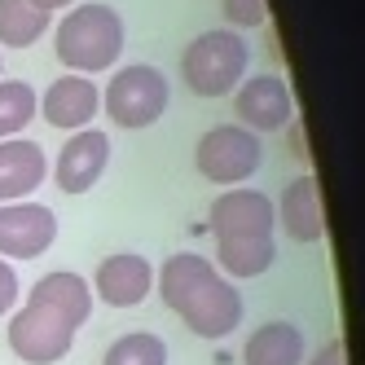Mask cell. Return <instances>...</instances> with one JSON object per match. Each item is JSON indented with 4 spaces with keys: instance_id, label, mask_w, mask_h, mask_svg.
Listing matches in <instances>:
<instances>
[{
    "instance_id": "1",
    "label": "cell",
    "mask_w": 365,
    "mask_h": 365,
    "mask_svg": "<svg viewBox=\"0 0 365 365\" xmlns=\"http://www.w3.org/2000/svg\"><path fill=\"white\" fill-rule=\"evenodd\" d=\"M159 299L198 339H225L242 326V295L212 259L198 251H176L159 269Z\"/></svg>"
},
{
    "instance_id": "2",
    "label": "cell",
    "mask_w": 365,
    "mask_h": 365,
    "mask_svg": "<svg viewBox=\"0 0 365 365\" xmlns=\"http://www.w3.org/2000/svg\"><path fill=\"white\" fill-rule=\"evenodd\" d=\"M123 40H128L123 18L110 5H71L53 31L58 62L71 75H88V80L123 58Z\"/></svg>"
},
{
    "instance_id": "3",
    "label": "cell",
    "mask_w": 365,
    "mask_h": 365,
    "mask_svg": "<svg viewBox=\"0 0 365 365\" xmlns=\"http://www.w3.org/2000/svg\"><path fill=\"white\" fill-rule=\"evenodd\" d=\"M247 40L238 31H202L185 44V53H180V75H185V84L194 97L202 101H220L229 97L247 80Z\"/></svg>"
},
{
    "instance_id": "4",
    "label": "cell",
    "mask_w": 365,
    "mask_h": 365,
    "mask_svg": "<svg viewBox=\"0 0 365 365\" xmlns=\"http://www.w3.org/2000/svg\"><path fill=\"white\" fill-rule=\"evenodd\" d=\"M194 168L202 180L220 190H238L264 168V137L247 133L242 123H216L194 145Z\"/></svg>"
},
{
    "instance_id": "5",
    "label": "cell",
    "mask_w": 365,
    "mask_h": 365,
    "mask_svg": "<svg viewBox=\"0 0 365 365\" xmlns=\"http://www.w3.org/2000/svg\"><path fill=\"white\" fill-rule=\"evenodd\" d=\"M172 101L168 75L159 66H123L110 75V84L101 88V110L110 115V123L119 128H150L159 123Z\"/></svg>"
},
{
    "instance_id": "6",
    "label": "cell",
    "mask_w": 365,
    "mask_h": 365,
    "mask_svg": "<svg viewBox=\"0 0 365 365\" xmlns=\"http://www.w3.org/2000/svg\"><path fill=\"white\" fill-rule=\"evenodd\" d=\"M9 348L27 365H58L75 348V326L36 304H22L9 317Z\"/></svg>"
},
{
    "instance_id": "7",
    "label": "cell",
    "mask_w": 365,
    "mask_h": 365,
    "mask_svg": "<svg viewBox=\"0 0 365 365\" xmlns=\"http://www.w3.org/2000/svg\"><path fill=\"white\" fill-rule=\"evenodd\" d=\"M53 242H58L53 207L36 198L0 207V259H40Z\"/></svg>"
},
{
    "instance_id": "8",
    "label": "cell",
    "mask_w": 365,
    "mask_h": 365,
    "mask_svg": "<svg viewBox=\"0 0 365 365\" xmlns=\"http://www.w3.org/2000/svg\"><path fill=\"white\" fill-rule=\"evenodd\" d=\"M273 225H277V212H273V198L259 194V190H225L212 212H207V229L212 238L225 242V238H273Z\"/></svg>"
},
{
    "instance_id": "9",
    "label": "cell",
    "mask_w": 365,
    "mask_h": 365,
    "mask_svg": "<svg viewBox=\"0 0 365 365\" xmlns=\"http://www.w3.org/2000/svg\"><path fill=\"white\" fill-rule=\"evenodd\" d=\"M233 115L255 137L282 133L295 115V97H291L282 75H251V80H242L233 88Z\"/></svg>"
},
{
    "instance_id": "10",
    "label": "cell",
    "mask_w": 365,
    "mask_h": 365,
    "mask_svg": "<svg viewBox=\"0 0 365 365\" xmlns=\"http://www.w3.org/2000/svg\"><path fill=\"white\" fill-rule=\"evenodd\" d=\"M101 110V88L88 80V75H58L53 84L44 88V97L36 101V115H44L48 128H62V133H80V128H93Z\"/></svg>"
},
{
    "instance_id": "11",
    "label": "cell",
    "mask_w": 365,
    "mask_h": 365,
    "mask_svg": "<svg viewBox=\"0 0 365 365\" xmlns=\"http://www.w3.org/2000/svg\"><path fill=\"white\" fill-rule=\"evenodd\" d=\"M154 291V264L137 251H115L93 273V295L110 308H137Z\"/></svg>"
},
{
    "instance_id": "12",
    "label": "cell",
    "mask_w": 365,
    "mask_h": 365,
    "mask_svg": "<svg viewBox=\"0 0 365 365\" xmlns=\"http://www.w3.org/2000/svg\"><path fill=\"white\" fill-rule=\"evenodd\" d=\"M273 212H277V225L282 233L291 242L299 247H312V242H322L326 238V202H322V180L304 172L295 176L291 185L282 190V202H273Z\"/></svg>"
},
{
    "instance_id": "13",
    "label": "cell",
    "mask_w": 365,
    "mask_h": 365,
    "mask_svg": "<svg viewBox=\"0 0 365 365\" xmlns=\"http://www.w3.org/2000/svg\"><path fill=\"white\" fill-rule=\"evenodd\" d=\"M106 163H110V137L97 128H80L75 137H66L53 163V180L62 194H88L106 172Z\"/></svg>"
},
{
    "instance_id": "14",
    "label": "cell",
    "mask_w": 365,
    "mask_h": 365,
    "mask_svg": "<svg viewBox=\"0 0 365 365\" xmlns=\"http://www.w3.org/2000/svg\"><path fill=\"white\" fill-rule=\"evenodd\" d=\"M48 176V154L40 141L27 137H5L0 141V202H22L31 198Z\"/></svg>"
},
{
    "instance_id": "15",
    "label": "cell",
    "mask_w": 365,
    "mask_h": 365,
    "mask_svg": "<svg viewBox=\"0 0 365 365\" xmlns=\"http://www.w3.org/2000/svg\"><path fill=\"white\" fill-rule=\"evenodd\" d=\"M27 304L58 312V317H66L75 330L88 326V317H93V291H88V282H84L80 273H71V269L44 273L31 291H27Z\"/></svg>"
},
{
    "instance_id": "16",
    "label": "cell",
    "mask_w": 365,
    "mask_h": 365,
    "mask_svg": "<svg viewBox=\"0 0 365 365\" xmlns=\"http://www.w3.org/2000/svg\"><path fill=\"white\" fill-rule=\"evenodd\" d=\"M304 330L295 322H264L242 348V365H304Z\"/></svg>"
},
{
    "instance_id": "17",
    "label": "cell",
    "mask_w": 365,
    "mask_h": 365,
    "mask_svg": "<svg viewBox=\"0 0 365 365\" xmlns=\"http://www.w3.org/2000/svg\"><path fill=\"white\" fill-rule=\"evenodd\" d=\"M277 259L273 238H225L216 242V269L225 277H259Z\"/></svg>"
},
{
    "instance_id": "18",
    "label": "cell",
    "mask_w": 365,
    "mask_h": 365,
    "mask_svg": "<svg viewBox=\"0 0 365 365\" xmlns=\"http://www.w3.org/2000/svg\"><path fill=\"white\" fill-rule=\"evenodd\" d=\"M48 31V14L31 0H0V48H31Z\"/></svg>"
},
{
    "instance_id": "19",
    "label": "cell",
    "mask_w": 365,
    "mask_h": 365,
    "mask_svg": "<svg viewBox=\"0 0 365 365\" xmlns=\"http://www.w3.org/2000/svg\"><path fill=\"white\" fill-rule=\"evenodd\" d=\"M101 365H168V344L150 330L119 334L106 348V356H101Z\"/></svg>"
},
{
    "instance_id": "20",
    "label": "cell",
    "mask_w": 365,
    "mask_h": 365,
    "mask_svg": "<svg viewBox=\"0 0 365 365\" xmlns=\"http://www.w3.org/2000/svg\"><path fill=\"white\" fill-rule=\"evenodd\" d=\"M36 88L27 80H0V141L18 137L36 119Z\"/></svg>"
},
{
    "instance_id": "21",
    "label": "cell",
    "mask_w": 365,
    "mask_h": 365,
    "mask_svg": "<svg viewBox=\"0 0 365 365\" xmlns=\"http://www.w3.org/2000/svg\"><path fill=\"white\" fill-rule=\"evenodd\" d=\"M229 27H264L269 22V0H220Z\"/></svg>"
},
{
    "instance_id": "22",
    "label": "cell",
    "mask_w": 365,
    "mask_h": 365,
    "mask_svg": "<svg viewBox=\"0 0 365 365\" xmlns=\"http://www.w3.org/2000/svg\"><path fill=\"white\" fill-rule=\"evenodd\" d=\"M18 308V273L9 259H0V317H9Z\"/></svg>"
},
{
    "instance_id": "23",
    "label": "cell",
    "mask_w": 365,
    "mask_h": 365,
    "mask_svg": "<svg viewBox=\"0 0 365 365\" xmlns=\"http://www.w3.org/2000/svg\"><path fill=\"white\" fill-rule=\"evenodd\" d=\"M304 365H348V356H344V344L339 339H330L326 348H317V356L312 361H304Z\"/></svg>"
},
{
    "instance_id": "24",
    "label": "cell",
    "mask_w": 365,
    "mask_h": 365,
    "mask_svg": "<svg viewBox=\"0 0 365 365\" xmlns=\"http://www.w3.org/2000/svg\"><path fill=\"white\" fill-rule=\"evenodd\" d=\"M31 5H36L40 14H48V18H53V9H71L75 0H31Z\"/></svg>"
},
{
    "instance_id": "25",
    "label": "cell",
    "mask_w": 365,
    "mask_h": 365,
    "mask_svg": "<svg viewBox=\"0 0 365 365\" xmlns=\"http://www.w3.org/2000/svg\"><path fill=\"white\" fill-rule=\"evenodd\" d=\"M0 71H5V58H0Z\"/></svg>"
}]
</instances>
